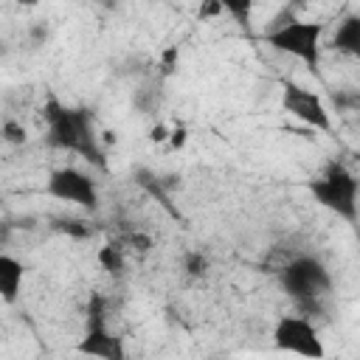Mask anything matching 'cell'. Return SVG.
Here are the masks:
<instances>
[{"instance_id":"ba28073f","label":"cell","mask_w":360,"mask_h":360,"mask_svg":"<svg viewBox=\"0 0 360 360\" xmlns=\"http://www.w3.org/2000/svg\"><path fill=\"white\" fill-rule=\"evenodd\" d=\"M79 354H93V357H104V360H124V346L121 340L107 329L104 318L96 315L84 332V338L76 346Z\"/></svg>"},{"instance_id":"7c38bea8","label":"cell","mask_w":360,"mask_h":360,"mask_svg":"<svg viewBox=\"0 0 360 360\" xmlns=\"http://www.w3.org/2000/svg\"><path fill=\"white\" fill-rule=\"evenodd\" d=\"M101 264L107 267V270H121V253L112 248V245H107V248H101Z\"/></svg>"},{"instance_id":"52a82bcc","label":"cell","mask_w":360,"mask_h":360,"mask_svg":"<svg viewBox=\"0 0 360 360\" xmlns=\"http://www.w3.org/2000/svg\"><path fill=\"white\" fill-rule=\"evenodd\" d=\"M281 104H284V110H287L292 118L304 121L307 127L321 129V132H329V129H332V115H329V110H326V104L321 101L318 93L307 90V87H301V84L287 82L284 90H281Z\"/></svg>"},{"instance_id":"277c9868","label":"cell","mask_w":360,"mask_h":360,"mask_svg":"<svg viewBox=\"0 0 360 360\" xmlns=\"http://www.w3.org/2000/svg\"><path fill=\"white\" fill-rule=\"evenodd\" d=\"M321 37H323L321 22L290 17V20L278 22L273 31H267V45L315 70L321 65Z\"/></svg>"},{"instance_id":"8992f818","label":"cell","mask_w":360,"mask_h":360,"mask_svg":"<svg viewBox=\"0 0 360 360\" xmlns=\"http://www.w3.org/2000/svg\"><path fill=\"white\" fill-rule=\"evenodd\" d=\"M45 191L62 202L79 205V208H98V186L90 174H84L76 166H62L48 174Z\"/></svg>"},{"instance_id":"5b68a950","label":"cell","mask_w":360,"mask_h":360,"mask_svg":"<svg viewBox=\"0 0 360 360\" xmlns=\"http://www.w3.org/2000/svg\"><path fill=\"white\" fill-rule=\"evenodd\" d=\"M273 343L281 352L301 357H323V343L307 315H281L273 326Z\"/></svg>"},{"instance_id":"8fae6325","label":"cell","mask_w":360,"mask_h":360,"mask_svg":"<svg viewBox=\"0 0 360 360\" xmlns=\"http://www.w3.org/2000/svg\"><path fill=\"white\" fill-rule=\"evenodd\" d=\"M219 6H222V11H225L236 25L248 28V22H250V17H253L256 0H219Z\"/></svg>"},{"instance_id":"5bb4252c","label":"cell","mask_w":360,"mask_h":360,"mask_svg":"<svg viewBox=\"0 0 360 360\" xmlns=\"http://www.w3.org/2000/svg\"><path fill=\"white\" fill-rule=\"evenodd\" d=\"M222 11V6H219V0H208L205 6H200V17L205 20V17H217Z\"/></svg>"},{"instance_id":"9a60e30c","label":"cell","mask_w":360,"mask_h":360,"mask_svg":"<svg viewBox=\"0 0 360 360\" xmlns=\"http://www.w3.org/2000/svg\"><path fill=\"white\" fill-rule=\"evenodd\" d=\"M20 3H25V6H34V3H37V0H20Z\"/></svg>"},{"instance_id":"4fadbf2b","label":"cell","mask_w":360,"mask_h":360,"mask_svg":"<svg viewBox=\"0 0 360 360\" xmlns=\"http://www.w3.org/2000/svg\"><path fill=\"white\" fill-rule=\"evenodd\" d=\"M0 138H6V141H11V143H22V141H25V129H22L20 124L8 121V124L3 127V132H0Z\"/></svg>"},{"instance_id":"3957f363","label":"cell","mask_w":360,"mask_h":360,"mask_svg":"<svg viewBox=\"0 0 360 360\" xmlns=\"http://www.w3.org/2000/svg\"><path fill=\"white\" fill-rule=\"evenodd\" d=\"M278 281L284 287V292L301 304V307H315L329 290H332V273L329 267L309 253L292 256L281 270H278Z\"/></svg>"},{"instance_id":"6da1fadb","label":"cell","mask_w":360,"mask_h":360,"mask_svg":"<svg viewBox=\"0 0 360 360\" xmlns=\"http://www.w3.org/2000/svg\"><path fill=\"white\" fill-rule=\"evenodd\" d=\"M45 124H48V143L65 152L84 158L87 163L104 166V149L96 135V124L90 110L62 104L59 98H48L45 104Z\"/></svg>"},{"instance_id":"9c48e42d","label":"cell","mask_w":360,"mask_h":360,"mask_svg":"<svg viewBox=\"0 0 360 360\" xmlns=\"http://www.w3.org/2000/svg\"><path fill=\"white\" fill-rule=\"evenodd\" d=\"M22 284H25V264L17 256L0 250V298L6 304H14L22 292Z\"/></svg>"},{"instance_id":"30bf717a","label":"cell","mask_w":360,"mask_h":360,"mask_svg":"<svg viewBox=\"0 0 360 360\" xmlns=\"http://www.w3.org/2000/svg\"><path fill=\"white\" fill-rule=\"evenodd\" d=\"M332 48H338L340 53H349V56H360V17L357 14H349L338 22Z\"/></svg>"},{"instance_id":"7a4b0ae2","label":"cell","mask_w":360,"mask_h":360,"mask_svg":"<svg viewBox=\"0 0 360 360\" xmlns=\"http://www.w3.org/2000/svg\"><path fill=\"white\" fill-rule=\"evenodd\" d=\"M309 194L315 197L318 205H323L326 211L338 214V219L354 225L357 222V194H360V183L357 174L343 166L340 160L326 163V169L309 183Z\"/></svg>"}]
</instances>
